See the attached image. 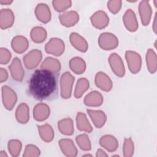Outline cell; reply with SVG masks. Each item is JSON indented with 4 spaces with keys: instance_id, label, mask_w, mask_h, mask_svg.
<instances>
[{
    "instance_id": "7c38bea8",
    "label": "cell",
    "mask_w": 157,
    "mask_h": 157,
    "mask_svg": "<svg viewBox=\"0 0 157 157\" xmlns=\"http://www.w3.org/2000/svg\"><path fill=\"white\" fill-rule=\"evenodd\" d=\"M123 20L126 28L131 31L134 32L138 28V21L134 12L132 9H128L124 13Z\"/></svg>"
},
{
    "instance_id": "30bf717a",
    "label": "cell",
    "mask_w": 157,
    "mask_h": 157,
    "mask_svg": "<svg viewBox=\"0 0 157 157\" xmlns=\"http://www.w3.org/2000/svg\"><path fill=\"white\" fill-rule=\"evenodd\" d=\"M9 69L14 80L20 82L23 80L25 72L21 63L18 58L15 57L13 59L11 64L9 66Z\"/></svg>"
},
{
    "instance_id": "5b68a950",
    "label": "cell",
    "mask_w": 157,
    "mask_h": 157,
    "mask_svg": "<svg viewBox=\"0 0 157 157\" xmlns=\"http://www.w3.org/2000/svg\"><path fill=\"white\" fill-rule=\"evenodd\" d=\"M2 100L5 108L9 110L13 109L17 101L16 93L9 86L4 85L1 88Z\"/></svg>"
},
{
    "instance_id": "74e56055",
    "label": "cell",
    "mask_w": 157,
    "mask_h": 157,
    "mask_svg": "<svg viewBox=\"0 0 157 157\" xmlns=\"http://www.w3.org/2000/svg\"><path fill=\"white\" fill-rule=\"evenodd\" d=\"M11 58V53L9 50L4 47L0 48V63L1 64H7Z\"/></svg>"
},
{
    "instance_id": "44dd1931",
    "label": "cell",
    "mask_w": 157,
    "mask_h": 157,
    "mask_svg": "<svg viewBox=\"0 0 157 157\" xmlns=\"http://www.w3.org/2000/svg\"><path fill=\"white\" fill-rule=\"evenodd\" d=\"M94 126L98 128L102 127L106 121V115L105 113L100 110H86Z\"/></svg>"
},
{
    "instance_id": "8992f818",
    "label": "cell",
    "mask_w": 157,
    "mask_h": 157,
    "mask_svg": "<svg viewBox=\"0 0 157 157\" xmlns=\"http://www.w3.org/2000/svg\"><path fill=\"white\" fill-rule=\"evenodd\" d=\"M42 58V53L40 50L37 49L32 50L23 56L25 66L28 69H33L39 65Z\"/></svg>"
},
{
    "instance_id": "2e32d148",
    "label": "cell",
    "mask_w": 157,
    "mask_h": 157,
    "mask_svg": "<svg viewBox=\"0 0 157 157\" xmlns=\"http://www.w3.org/2000/svg\"><path fill=\"white\" fill-rule=\"evenodd\" d=\"M58 144L63 153L65 156L69 157L77 156V149L71 139H62L59 140Z\"/></svg>"
},
{
    "instance_id": "6da1fadb",
    "label": "cell",
    "mask_w": 157,
    "mask_h": 157,
    "mask_svg": "<svg viewBox=\"0 0 157 157\" xmlns=\"http://www.w3.org/2000/svg\"><path fill=\"white\" fill-rule=\"evenodd\" d=\"M58 74L45 69L36 70L31 76L28 93L38 101H51L58 94Z\"/></svg>"
},
{
    "instance_id": "d6986e66",
    "label": "cell",
    "mask_w": 157,
    "mask_h": 157,
    "mask_svg": "<svg viewBox=\"0 0 157 157\" xmlns=\"http://www.w3.org/2000/svg\"><path fill=\"white\" fill-rule=\"evenodd\" d=\"M69 40L72 45L77 50L82 52L87 51L88 45L86 40L78 33H72L70 35Z\"/></svg>"
},
{
    "instance_id": "4dcf8cb0",
    "label": "cell",
    "mask_w": 157,
    "mask_h": 157,
    "mask_svg": "<svg viewBox=\"0 0 157 157\" xmlns=\"http://www.w3.org/2000/svg\"><path fill=\"white\" fill-rule=\"evenodd\" d=\"M90 83L89 81L85 77H82L77 80L75 91L74 96L77 99L80 98L83 94L89 88Z\"/></svg>"
},
{
    "instance_id": "52a82bcc",
    "label": "cell",
    "mask_w": 157,
    "mask_h": 157,
    "mask_svg": "<svg viewBox=\"0 0 157 157\" xmlns=\"http://www.w3.org/2000/svg\"><path fill=\"white\" fill-rule=\"evenodd\" d=\"M64 42L61 39L56 37L51 38L45 47L47 53L55 56L61 55L64 52Z\"/></svg>"
},
{
    "instance_id": "ffe728a7",
    "label": "cell",
    "mask_w": 157,
    "mask_h": 157,
    "mask_svg": "<svg viewBox=\"0 0 157 157\" xmlns=\"http://www.w3.org/2000/svg\"><path fill=\"white\" fill-rule=\"evenodd\" d=\"M11 46L15 52L22 53L28 49L29 42L25 37L23 36H16L12 40Z\"/></svg>"
},
{
    "instance_id": "60d3db41",
    "label": "cell",
    "mask_w": 157,
    "mask_h": 157,
    "mask_svg": "<svg viewBox=\"0 0 157 157\" xmlns=\"http://www.w3.org/2000/svg\"><path fill=\"white\" fill-rule=\"evenodd\" d=\"M96 156L97 157H99V156H100V157H102L103 156L104 157V156H107L108 155L103 150L99 148V149H98V150L96 151Z\"/></svg>"
},
{
    "instance_id": "f546056e",
    "label": "cell",
    "mask_w": 157,
    "mask_h": 157,
    "mask_svg": "<svg viewBox=\"0 0 157 157\" xmlns=\"http://www.w3.org/2000/svg\"><path fill=\"white\" fill-rule=\"evenodd\" d=\"M30 36L33 42L36 43H41L45 40L47 34L46 30L43 27L36 26L31 29Z\"/></svg>"
},
{
    "instance_id": "3957f363",
    "label": "cell",
    "mask_w": 157,
    "mask_h": 157,
    "mask_svg": "<svg viewBox=\"0 0 157 157\" xmlns=\"http://www.w3.org/2000/svg\"><path fill=\"white\" fill-rule=\"evenodd\" d=\"M99 47L105 50L115 48L118 45V39L116 36L110 33H103L98 38Z\"/></svg>"
},
{
    "instance_id": "7a4b0ae2",
    "label": "cell",
    "mask_w": 157,
    "mask_h": 157,
    "mask_svg": "<svg viewBox=\"0 0 157 157\" xmlns=\"http://www.w3.org/2000/svg\"><path fill=\"white\" fill-rule=\"evenodd\" d=\"M74 77L69 72H66L60 78L61 96L64 99H69L71 96Z\"/></svg>"
},
{
    "instance_id": "e0dca14e",
    "label": "cell",
    "mask_w": 157,
    "mask_h": 157,
    "mask_svg": "<svg viewBox=\"0 0 157 157\" xmlns=\"http://www.w3.org/2000/svg\"><path fill=\"white\" fill-rule=\"evenodd\" d=\"M35 14L37 19L44 23H47L51 20V12L46 4H38L35 9Z\"/></svg>"
},
{
    "instance_id": "5bb4252c",
    "label": "cell",
    "mask_w": 157,
    "mask_h": 157,
    "mask_svg": "<svg viewBox=\"0 0 157 157\" xmlns=\"http://www.w3.org/2000/svg\"><path fill=\"white\" fill-rule=\"evenodd\" d=\"M13 12L9 9H2L0 11V26L2 29L11 27L14 23Z\"/></svg>"
},
{
    "instance_id": "1f68e13d",
    "label": "cell",
    "mask_w": 157,
    "mask_h": 157,
    "mask_svg": "<svg viewBox=\"0 0 157 157\" xmlns=\"http://www.w3.org/2000/svg\"><path fill=\"white\" fill-rule=\"evenodd\" d=\"M147 66L151 74H153L156 71V55L151 49L149 48L146 54Z\"/></svg>"
},
{
    "instance_id": "d4e9b609",
    "label": "cell",
    "mask_w": 157,
    "mask_h": 157,
    "mask_svg": "<svg viewBox=\"0 0 157 157\" xmlns=\"http://www.w3.org/2000/svg\"><path fill=\"white\" fill-rule=\"evenodd\" d=\"M15 117L18 122L21 124L26 123L29 119V107L24 102L18 105L15 112Z\"/></svg>"
},
{
    "instance_id": "f35d334b",
    "label": "cell",
    "mask_w": 157,
    "mask_h": 157,
    "mask_svg": "<svg viewBox=\"0 0 157 157\" xmlns=\"http://www.w3.org/2000/svg\"><path fill=\"white\" fill-rule=\"evenodd\" d=\"M122 1L120 0H112L107 2V7L113 13L118 12L121 7Z\"/></svg>"
},
{
    "instance_id": "4316f807",
    "label": "cell",
    "mask_w": 157,
    "mask_h": 157,
    "mask_svg": "<svg viewBox=\"0 0 157 157\" xmlns=\"http://www.w3.org/2000/svg\"><path fill=\"white\" fill-rule=\"evenodd\" d=\"M37 129L40 138L45 142H50L54 138V131L52 127L46 123L43 125H37Z\"/></svg>"
},
{
    "instance_id": "603a6c76",
    "label": "cell",
    "mask_w": 157,
    "mask_h": 157,
    "mask_svg": "<svg viewBox=\"0 0 157 157\" xmlns=\"http://www.w3.org/2000/svg\"><path fill=\"white\" fill-rule=\"evenodd\" d=\"M100 145L110 152L115 151L118 147L117 139L112 135H105L99 140Z\"/></svg>"
},
{
    "instance_id": "7402d4cb",
    "label": "cell",
    "mask_w": 157,
    "mask_h": 157,
    "mask_svg": "<svg viewBox=\"0 0 157 157\" xmlns=\"http://www.w3.org/2000/svg\"><path fill=\"white\" fill-rule=\"evenodd\" d=\"M61 68V66L59 61L56 58L49 56L44 60L40 66V69L47 70L56 74H58Z\"/></svg>"
},
{
    "instance_id": "f6af8a7d",
    "label": "cell",
    "mask_w": 157,
    "mask_h": 157,
    "mask_svg": "<svg viewBox=\"0 0 157 157\" xmlns=\"http://www.w3.org/2000/svg\"><path fill=\"white\" fill-rule=\"evenodd\" d=\"M156 2H157V0H155V1H154V3H155V7H156Z\"/></svg>"
},
{
    "instance_id": "4fadbf2b",
    "label": "cell",
    "mask_w": 157,
    "mask_h": 157,
    "mask_svg": "<svg viewBox=\"0 0 157 157\" xmlns=\"http://www.w3.org/2000/svg\"><path fill=\"white\" fill-rule=\"evenodd\" d=\"M94 82L96 85L103 91H109L112 88V80L103 72H99L96 74Z\"/></svg>"
},
{
    "instance_id": "83f0119b",
    "label": "cell",
    "mask_w": 157,
    "mask_h": 157,
    "mask_svg": "<svg viewBox=\"0 0 157 157\" xmlns=\"http://www.w3.org/2000/svg\"><path fill=\"white\" fill-rule=\"evenodd\" d=\"M69 67L75 74H82L86 69V63L82 58L75 56L69 61Z\"/></svg>"
},
{
    "instance_id": "9c48e42d",
    "label": "cell",
    "mask_w": 157,
    "mask_h": 157,
    "mask_svg": "<svg viewBox=\"0 0 157 157\" xmlns=\"http://www.w3.org/2000/svg\"><path fill=\"white\" fill-rule=\"evenodd\" d=\"M93 26L101 29L105 28L109 22V18L107 13L102 10H98L94 13L90 17Z\"/></svg>"
},
{
    "instance_id": "836d02e7",
    "label": "cell",
    "mask_w": 157,
    "mask_h": 157,
    "mask_svg": "<svg viewBox=\"0 0 157 157\" xmlns=\"http://www.w3.org/2000/svg\"><path fill=\"white\" fill-rule=\"evenodd\" d=\"M75 140L82 150L85 151H88L91 150V145L87 134H82L77 136L75 138Z\"/></svg>"
},
{
    "instance_id": "d590c367",
    "label": "cell",
    "mask_w": 157,
    "mask_h": 157,
    "mask_svg": "<svg viewBox=\"0 0 157 157\" xmlns=\"http://www.w3.org/2000/svg\"><path fill=\"white\" fill-rule=\"evenodd\" d=\"M123 150L124 156L129 157L132 156L134 153V145L133 141L132 140L131 137L126 138L124 139Z\"/></svg>"
},
{
    "instance_id": "7bdbcfd3",
    "label": "cell",
    "mask_w": 157,
    "mask_h": 157,
    "mask_svg": "<svg viewBox=\"0 0 157 157\" xmlns=\"http://www.w3.org/2000/svg\"><path fill=\"white\" fill-rule=\"evenodd\" d=\"M156 13H155V16L154 18V22H153V31L155 33H156Z\"/></svg>"
},
{
    "instance_id": "e575fe53",
    "label": "cell",
    "mask_w": 157,
    "mask_h": 157,
    "mask_svg": "<svg viewBox=\"0 0 157 157\" xmlns=\"http://www.w3.org/2000/svg\"><path fill=\"white\" fill-rule=\"evenodd\" d=\"M54 9L58 12H63L69 8L72 5L70 0H55L52 1Z\"/></svg>"
},
{
    "instance_id": "8d00e7d4",
    "label": "cell",
    "mask_w": 157,
    "mask_h": 157,
    "mask_svg": "<svg viewBox=\"0 0 157 157\" xmlns=\"http://www.w3.org/2000/svg\"><path fill=\"white\" fill-rule=\"evenodd\" d=\"M40 153V151L37 148V147L33 144H28L26 146L25 152L23 153V156H39Z\"/></svg>"
},
{
    "instance_id": "cb8c5ba5",
    "label": "cell",
    "mask_w": 157,
    "mask_h": 157,
    "mask_svg": "<svg viewBox=\"0 0 157 157\" xmlns=\"http://www.w3.org/2000/svg\"><path fill=\"white\" fill-rule=\"evenodd\" d=\"M102 102L103 96L97 91H93L90 92L84 99V103L87 106L97 107L101 105Z\"/></svg>"
},
{
    "instance_id": "f1b7e54d",
    "label": "cell",
    "mask_w": 157,
    "mask_h": 157,
    "mask_svg": "<svg viewBox=\"0 0 157 157\" xmlns=\"http://www.w3.org/2000/svg\"><path fill=\"white\" fill-rule=\"evenodd\" d=\"M58 128L61 134L67 136L72 135L74 131L73 121L70 118L59 120L58 122Z\"/></svg>"
},
{
    "instance_id": "ee69618b",
    "label": "cell",
    "mask_w": 157,
    "mask_h": 157,
    "mask_svg": "<svg viewBox=\"0 0 157 157\" xmlns=\"http://www.w3.org/2000/svg\"><path fill=\"white\" fill-rule=\"evenodd\" d=\"M8 155H7V153H6L5 151L4 150H1L0 151V157H7Z\"/></svg>"
},
{
    "instance_id": "ba28073f",
    "label": "cell",
    "mask_w": 157,
    "mask_h": 157,
    "mask_svg": "<svg viewBox=\"0 0 157 157\" xmlns=\"http://www.w3.org/2000/svg\"><path fill=\"white\" fill-rule=\"evenodd\" d=\"M109 63L112 71L118 77H121L124 75L125 69L121 58L116 53H112L109 58Z\"/></svg>"
},
{
    "instance_id": "9a60e30c",
    "label": "cell",
    "mask_w": 157,
    "mask_h": 157,
    "mask_svg": "<svg viewBox=\"0 0 157 157\" xmlns=\"http://www.w3.org/2000/svg\"><path fill=\"white\" fill-rule=\"evenodd\" d=\"M61 23L66 27H71L75 25L79 20V15L76 11H66L59 16Z\"/></svg>"
},
{
    "instance_id": "8fae6325",
    "label": "cell",
    "mask_w": 157,
    "mask_h": 157,
    "mask_svg": "<svg viewBox=\"0 0 157 157\" xmlns=\"http://www.w3.org/2000/svg\"><path fill=\"white\" fill-rule=\"evenodd\" d=\"M139 12L142 24L144 26L148 25L150 21L152 14L151 7L148 1L144 0L140 1L139 5Z\"/></svg>"
},
{
    "instance_id": "b9f144b4",
    "label": "cell",
    "mask_w": 157,
    "mask_h": 157,
    "mask_svg": "<svg viewBox=\"0 0 157 157\" xmlns=\"http://www.w3.org/2000/svg\"><path fill=\"white\" fill-rule=\"evenodd\" d=\"M13 1L12 0H0V4L2 5H9Z\"/></svg>"
},
{
    "instance_id": "277c9868",
    "label": "cell",
    "mask_w": 157,
    "mask_h": 157,
    "mask_svg": "<svg viewBox=\"0 0 157 157\" xmlns=\"http://www.w3.org/2000/svg\"><path fill=\"white\" fill-rule=\"evenodd\" d=\"M125 58L129 69L132 74H136L140 71L142 66V59L138 53L131 50H127L125 53Z\"/></svg>"
},
{
    "instance_id": "ac0fdd59",
    "label": "cell",
    "mask_w": 157,
    "mask_h": 157,
    "mask_svg": "<svg viewBox=\"0 0 157 157\" xmlns=\"http://www.w3.org/2000/svg\"><path fill=\"white\" fill-rule=\"evenodd\" d=\"M50 107L44 103H39L35 105L33 109L34 118L38 121L46 120L50 115Z\"/></svg>"
},
{
    "instance_id": "ab89813d",
    "label": "cell",
    "mask_w": 157,
    "mask_h": 157,
    "mask_svg": "<svg viewBox=\"0 0 157 157\" xmlns=\"http://www.w3.org/2000/svg\"><path fill=\"white\" fill-rule=\"evenodd\" d=\"M8 78V72L7 71L2 68H0V82L2 83L5 81H6Z\"/></svg>"
},
{
    "instance_id": "484cf974",
    "label": "cell",
    "mask_w": 157,
    "mask_h": 157,
    "mask_svg": "<svg viewBox=\"0 0 157 157\" xmlns=\"http://www.w3.org/2000/svg\"><path fill=\"white\" fill-rule=\"evenodd\" d=\"M77 126L78 130L90 133L93 128L90 123L86 115L82 112H78L76 116Z\"/></svg>"
},
{
    "instance_id": "d6a6232c",
    "label": "cell",
    "mask_w": 157,
    "mask_h": 157,
    "mask_svg": "<svg viewBox=\"0 0 157 157\" xmlns=\"http://www.w3.org/2000/svg\"><path fill=\"white\" fill-rule=\"evenodd\" d=\"M21 143L17 139H12L8 142L7 148L11 156L13 157L18 156L21 150Z\"/></svg>"
}]
</instances>
